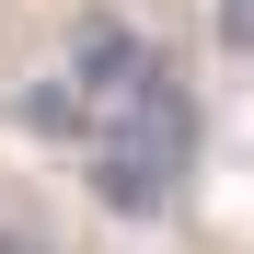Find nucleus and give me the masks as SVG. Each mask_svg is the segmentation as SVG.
Listing matches in <instances>:
<instances>
[{"instance_id":"f257e3e1","label":"nucleus","mask_w":254,"mask_h":254,"mask_svg":"<svg viewBox=\"0 0 254 254\" xmlns=\"http://www.w3.org/2000/svg\"><path fill=\"white\" fill-rule=\"evenodd\" d=\"M81 150V185H93V208H116V220H174L185 196V162H162L139 139H69Z\"/></svg>"},{"instance_id":"f03ea898","label":"nucleus","mask_w":254,"mask_h":254,"mask_svg":"<svg viewBox=\"0 0 254 254\" xmlns=\"http://www.w3.org/2000/svg\"><path fill=\"white\" fill-rule=\"evenodd\" d=\"M220 47H231V58H254V0H220Z\"/></svg>"},{"instance_id":"7ed1b4c3","label":"nucleus","mask_w":254,"mask_h":254,"mask_svg":"<svg viewBox=\"0 0 254 254\" xmlns=\"http://www.w3.org/2000/svg\"><path fill=\"white\" fill-rule=\"evenodd\" d=\"M0 254H58V243L35 231V220H12V208H0Z\"/></svg>"}]
</instances>
